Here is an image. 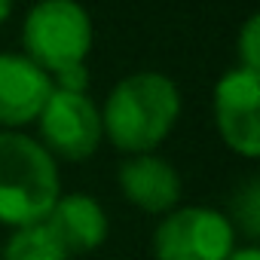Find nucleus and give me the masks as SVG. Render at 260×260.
Returning <instances> with one entry per match:
<instances>
[{
	"label": "nucleus",
	"mask_w": 260,
	"mask_h": 260,
	"mask_svg": "<svg viewBox=\"0 0 260 260\" xmlns=\"http://www.w3.org/2000/svg\"><path fill=\"white\" fill-rule=\"evenodd\" d=\"M181 92L175 80L159 71L128 74L113 86L101 107V132L104 138L128 153H150L156 150L178 122Z\"/></svg>",
	"instance_id": "1"
},
{
	"label": "nucleus",
	"mask_w": 260,
	"mask_h": 260,
	"mask_svg": "<svg viewBox=\"0 0 260 260\" xmlns=\"http://www.w3.org/2000/svg\"><path fill=\"white\" fill-rule=\"evenodd\" d=\"M61 196L49 150L22 132H0V223L13 230L43 223Z\"/></svg>",
	"instance_id": "2"
},
{
	"label": "nucleus",
	"mask_w": 260,
	"mask_h": 260,
	"mask_svg": "<svg viewBox=\"0 0 260 260\" xmlns=\"http://www.w3.org/2000/svg\"><path fill=\"white\" fill-rule=\"evenodd\" d=\"M22 40L28 58L52 80L86 61L92 49V19L77 0H40L25 16Z\"/></svg>",
	"instance_id": "3"
},
{
	"label": "nucleus",
	"mask_w": 260,
	"mask_h": 260,
	"mask_svg": "<svg viewBox=\"0 0 260 260\" xmlns=\"http://www.w3.org/2000/svg\"><path fill=\"white\" fill-rule=\"evenodd\" d=\"M236 242V226L226 214L187 205L172 211L153 233L156 260H226Z\"/></svg>",
	"instance_id": "4"
},
{
	"label": "nucleus",
	"mask_w": 260,
	"mask_h": 260,
	"mask_svg": "<svg viewBox=\"0 0 260 260\" xmlns=\"http://www.w3.org/2000/svg\"><path fill=\"white\" fill-rule=\"evenodd\" d=\"M37 122H40V138H43L40 144L49 150L52 159L55 156L68 162L89 159L104 138L101 110L95 107V101L86 92L52 89Z\"/></svg>",
	"instance_id": "5"
},
{
	"label": "nucleus",
	"mask_w": 260,
	"mask_h": 260,
	"mask_svg": "<svg viewBox=\"0 0 260 260\" xmlns=\"http://www.w3.org/2000/svg\"><path fill=\"white\" fill-rule=\"evenodd\" d=\"M260 74L233 68L214 86V119L230 150L245 159L260 156Z\"/></svg>",
	"instance_id": "6"
},
{
	"label": "nucleus",
	"mask_w": 260,
	"mask_h": 260,
	"mask_svg": "<svg viewBox=\"0 0 260 260\" xmlns=\"http://www.w3.org/2000/svg\"><path fill=\"white\" fill-rule=\"evenodd\" d=\"M52 95V80L28 55L0 52V125L16 132L40 116L46 98Z\"/></svg>",
	"instance_id": "7"
},
{
	"label": "nucleus",
	"mask_w": 260,
	"mask_h": 260,
	"mask_svg": "<svg viewBox=\"0 0 260 260\" xmlns=\"http://www.w3.org/2000/svg\"><path fill=\"white\" fill-rule=\"evenodd\" d=\"M119 190L122 196L147 214L172 211L181 199V178L172 162L153 153L128 156L119 166Z\"/></svg>",
	"instance_id": "8"
},
{
	"label": "nucleus",
	"mask_w": 260,
	"mask_h": 260,
	"mask_svg": "<svg viewBox=\"0 0 260 260\" xmlns=\"http://www.w3.org/2000/svg\"><path fill=\"white\" fill-rule=\"evenodd\" d=\"M43 223L52 230V236L61 242L68 254H89L101 248L107 239V214L98 205V199L86 193L58 196Z\"/></svg>",
	"instance_id": "9"
},
{
	"label": "nucleus",
	"mask_w": 260,
	"mask_h": 260,
	"mask_svg": "<svg viewBox=\"0 0 260 260\" xmlns=\"http://www.w3.org/2000/svg\"><path fill=\"white\" fill-rule=\"evenodd\" d=\"M71 254L61 248V242L52 236L46 223H31L13 230L7 239V248L0 254V260H68Z\"/></svg>",
	"instance_id": "10"
},
{
	"label": "nucleus",
	"mask_w": 260,
	"mask_h": 260,
	"mask_svg": "<svg viewBox=\"0 0 260 260\" xmlns=\"http://www.w3.org/2000/svg\"><path fill=\"white\" fill-rule=\"evenodd\" d=\"M233 214H236V223L245 230V236L257 239V233H260V187H257V181H248L245 190L236 193Z\"/></svg>",
	"instance_id": "11"
},
{
	"label": "nucleus",
	"mask_w": 260,
	"mask_h": 260,
	"mask_svg": "<svg viewBox=\"0 0 260 260\" xmlns=\"http://www.w3.org/2000/svg\"><path fill=\"white\" fill-rule=\"evenodd\" d=\"M260 19L251 16L239 34V55H242V68L260 74Z\"/></svg>",
	"instance_id": "12"
},
{
	"label": "nucleus",
	"mask_w": 260,
	"mask_h": 260,
	"mask_svg": "<svg viewBox=\"0 0 260 260\" xmlns=\"http://www.w3.org/2000/svg\"><path fill=\"white\" fill-rule=\"evenodd\" d=\"M226 260H260V251L257 248H239V251L233 248Z\"/></svg>",
	"instance_id": "13"
},
{
	"label": "nucleus",
	"mask_w": 260,
	"mask_h": 260,
	"mask_svg": "<svg viewBox=\"0 0 260 260\" xmlns=\"http://www.w3.org/2000/svg\"><path fill=\"white\" fill-rule=\"evenodd\" d=\"M13 13V0H0V25H4Z\"/></svg>",
	"instance_id": "14"
}]
</instances>
